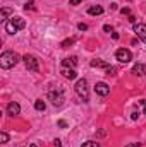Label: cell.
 Returning <instances> with one entry per match:
<instances>
[{
	"label": "cell",
	"mask_w": 146,
	"mask_h": 147,
	"mask_svg": "<svg viewBox=\"0 0 146 147\" xmlns=\"http://www.w3.org/2000/svg\"><path fill=\"white\" fill-rule=\"evenodd\" d=\"M21 57L16 53V51H3L0 55V67L2 69H12L19 63Z\"/></svg>",
	"instance_id": "1"
},
{
	"label": "cell",
	"mask_w": 146,
	"mask_h": 147,
	"mask_svg": "<svg viewBox=\"0 0 146 147\" xmlns=\"http://www.w3.org/2000/svg\"><path fill=\"white\" fill-rule=\"evenodd\" d=\"M24 28H26V21H24L23 17H19V16L10 17V19L5 22V31H7L9 34H16L17 31H21V29H24Z\"/></svg>",
	"instance_id": "2"
},
{
	"label": "cell",
	"mask_w": 146,
	"mask_h": 147,
	"mask_svg": "<svg viewBox=\"0 0 146 147\" xmlns=\"http://www.w3.org/2000/svg\"><path fill=\"white\" fill-rule=\"evenodd\" d=\"M74 91L83 99V103H88L89 101V89H88V80L86 79H79L76 82V86H74Z\"/></svg>",
	"instance_id": "3"
},
{
	"label": "cell",
	"mask_w": 146,
	"mask_h": 147,
	"mask_svg": "<svg viewBox=\"0 0 146 147\" xmlns=\"http://www.w3.org/2000/svg\"><path fill=\"white\" fill-rule=\"evenodd\" d=\"M48 99L52 101L53 106H62V103H64V91H62L60 87L50 89V91H48Z\"/></svg>",
	"instance_id": "4"
},
{
	"label": "cell",
	"mask_w": 146,
	"mask_h": 147,
	"mask_svg": "<svg viewBox=\"0 0 146 147\" xmlns=\"http://www.w3.org/2000/svg\"><path fill=\"white\" fill-rule=\"evenodd\" d=\"M23 62H24V65H26V69L29 70V72H38L40 70V62H38V58L35 55H24L23 57Z\"/></svg>",
	"instance_id": "5"
},
{
	"label": "cell",
	"mask_w": 146,
	"mask_h": 147,
	"mask_svg": "<svg viewBox=\"0 0 146 147\" xmlns=\"http://www.w3.org/2000/svg\"><path fill=\"white\" fill-rule=\"evenodd\" d=\"M115 58L120 62V63H129L132 60V53L127 50V48H119L115 51Z\"/></svg>",
	"instance_id": "6"
},
{
	"label": "cell",
	"mask_w": 146,
	"mask_h": 147,
	"mask_svg": "<svg viewBox=\"0 0 146 147\" xmlns=\"http://www.w3.org/2000/svg\"><path fill=\"white\" fill-rule=\"evenodd\" d=\"M132 29H134L136 36L139 38L141 41H145V43H146V24L138 22V24H134V26H132Z\"/></svg>",
	"instance_id": "7"
},
{
	"label": "cell",
	"mask_w": 146,
	"mask_h": 147,
	"mask_svg": "<svg viewBox=\"0 0 146 147\" xmlns=\"http://www.w3.org/2000/svg\"><path fill=\"white\" fill-rule=\"evenodd\" d=\"M95 92H96L98 96H108L110 94L108 84H105V82H96V86H95Z\"/></svg>",
	"instance_id": "8"
},
{
	"label": "cell",
	"mask_w": 146,
	"mask_h": 147,
	"mask_svg": "<svg viewBox=\"0 0 146 147\" xmlns=\"http://www.w3.org/2000/svg\"><path fill=\"white\" fill-rule=\"evenodd\" d=\"M60 65H62L64 69H74V67L77 65V57H69V58H64V60L60 62Z\"/></svg>",
	"instance_id": "9"
},
{
	"label": "cell",
	"mask_w": 146,
	"mask_h": 147,
	"mask_svg": "<svg viewBox=\"0 0 146 147\" xmlns=\"http://www.w3.org/2000/svg\"><path fill=\"white\" fill-rule=\"evenodd\" d=\"M21 113V106L17 105V103H9L7 105V115H10V116H16V115H19Z\"/></svg>",
	"instance_id": "10"
},
{
	"label": "cell",
	"mask_w": 146,
	"mask_h": 147,
	"mask_svg": "<svg viewBox=\"0 0 146 147\" xmlns=\"http://www.w3.org/2000/svg\"><path fill=\"white\" fill-rule=\"evenodd\" d=\"M62 75H64L65 79L72 80V79H76V77H77V72H76L74 69H64V67H62Z\"/></svg>",
	"instance_id": "11"
},
{
	"label": "cell",
	"mask_w": 146,
	"mask_h": 147,
	"mask_svg": "<svg viewBox=\"0 0 146 147\" xmlns=\"http://www.w3.org/2000/svg\"><path fill=\"white\" fill-rule=\"evenodd\" d=\"M88 14L89 16H102L103 14V7L102 5H93V7L88 9Z\"/></svg>",
	"instance_id": "12"
},
{
	"label": "cell",
	"mask_w": 146,
	"mask_h": 147,
	"mask_svg": "<svg viewBox=\"0 0 146 147\" xmlns=\"http://www.w3.org/2000/svg\"><path fill=\"white\" fill-rule=\"evenodd\" d=\"M91 67H95V69H108L110 65L107 63V62H103V60H91V63H89Z\"/></svg>",
	"instance_id": "13"
},
{
	"label": "cell",
	"mask_w": 146,
	"mask_h": 147,
	"mask_svg": "<svg viewBox=\"0 0 146 147\" xmlns=\"http://www.w3.org/2000/svg\"><path fill=\"white\" fill-rule=\"evenodd\" d=\"M132 72L136 74V75H141V74H146V67L143 63H136L134 67H132Z\"/></svg>",
	"instance_id": "14"
},
{
	"label": "cell",
	"mask_w": 146,
	"mask_h": 147,
	"mask_svg": "<svg viewBox=\"0 0 146 147\" xmlns=\"http://www.w3.org/2000/svg\"><path fill=\"white\" fill-rule=\"evenodd\" d=\"M10 14H12V9H10V7H3L2 12H0V21H5Z\"/></svg>",
	"instance_id": "15"
},
{
	"label": "cell",
	"mask_w": 146,
	"mask_h": 147,
	"mask_svg": "<svg viewBox=\"0 0 146 147\" xmlns=\"http://www.w3.org/2000/svg\"><path fill=\"white\" fill-rule=\"evenodd\" d=\"M45 108H46L45 101H41V99H36V101H35V110L36 111H45Z\"/></svg>",
	"instance_id": "16"
},
{
	"label": "cell",
	"mask_w": 146,
	"mask_h": 147,
	"mask_svg": "<svg viewBox=\"0 0 146 147\" xmlns=\"http://www.w3.org/2000/svg\"><path fill=\"white\" fill-rule=\"evenodd\" d=\"M24 9H26V10H35V9H36V7H35V0L26 2V3H24Z\"/></svg>",
	"instance_id": "17"
},
{
	"label": "cell",
	"mask_w": 146,
	"mask_h": 147,
	"mask_svg": "<svg viewBox=\"0 0 146 147\" xmlns=\"http://www.w3.org/2000/svg\"><path fill=\"white\" fill-rule=\"evenodd\" d=\"M81 147H100V144L95 142V140H88V142H84Z\"/></svg>",
	"instance_id": "18"
},
{
	"label": "cell",
	"mask_w": 146,
	"mask_h": 147,
	"mask_svg": "<svg viewBox=\"0 0 146 147\" xmlns=\"http://www.w3.org/2000/svg\"><path fill=\"white\" fill-rule=\"evenodd\" d=\"M0 140H2V144H7V142H9V134L0 132Z\"/></svg>",
	"instance_id": "19"
},
{
	"label": "cell",
	"mask_w": 146,
	"mask_h": 147,
	"mask_svg": "<svg viewBox=\"0 0 146 147\" xmlns=\"http://www.w3.org/2000/svg\"><path fill=\"white\" fill-rule=\"evenodd\" d=\"M72 43H74V38H69V39L62 41V48H69V46H71Z\"/></svg>",
	"instance_id": "20"
},
{
	"label": "cell",
	"mask_w": 146,
	"mask_h": 147,
	"mask_svg": "<svg viewBox=\"0 0 146 147\" xmlns=\"http://www.w3.org/2000/svg\"><path fill=\"white\" fill-rule=\"evenodd\" d=\"M115 72H117V69H115V67H108V69L105 70L107 75H115Z\"/></svg>",
	"instance_id": "21"
},
{
	"label": "cell",
	"mask_w": 146,
	"mask_h": 147,
	"mask_svg": "<svg viewBox=\"0 0 146 147\" xmlns=\"http://www.w3.org/2000/svg\"><path fill=\"white\" fill-rule=\"evenodd\" d=\"M77 29H79V31H88V24L79 22V24H77Z\"/></svg>",
	"instance_id": "22"
},
{
	"label": "cell",
	"mask_w": 146,
	"mask_h": 147,
	"mask_svg": "<svg viewBox=\"0 0 146 147\" xmlns=\"http://www.w3.org/2000/svg\"><path fill=\"white\" fill-rule=\"evenodd\" d=\"M138 105L143 108V113L146 115V101H145V99H139V101H138Z\"/></svg>",
	"instance_id": "23"
},
{
	"label": "cell",
	"mask_w": 146,
	"mask_h": 147,
	"mask_svg": "<svg viewBox=\"0 0 146 147\" xmlns=\"http://www.w3.org/2000/svg\"><path fill=\"white\" fill-rule=\"evenodd\" d=\"M103 31H105V33H113L112 26H108V24H105V26H103Z\"/></svg>",
	"instance_id": "24"
},
{
	"label": "cell",
	"mask_w": 146,
	"mask_h": 147,
	"mask_svg": "<svg viewBox=\"0 0 146 147\" xmlns=\"http://www.w3.org/2000/svg\"><path fill=\"white\" fill-rule=\"evenodd\" d=\"M120 14H122V16H124V14H126V16H129V14H131V10H129L127 7H124V9H120Z\"/></svg>",
	"instance_id": "25"
},
{
	"label": "cell",
	"mask_w": 146,
	"mask_h": 147,
	"mask_svg": "<svg viewBox=\"0 0 146 147\" xmlns=\"http://www.w3.org/2000/svg\"><path fill=\"white\" fill-rule=\"evenodd\" d=\"M59 127H60V128H65V127H67V121H64V120H59Z\"/></svg>",
	"instance_id": "26"
},
{
	"label": "cell",
	"mask_w": 146,
	"mask_h": 147,
	"mask_svg": "<svg viewBox=\"0 0 146 147\" xmlns=\"http://www.w3.org/2000/svg\"><path fill=\"white\" fill-rule=\"evenodd\" d=\"M138 116H139V113H138V111H132V115H131V118H132V120H138Z\"/></svg>",
	"instance_id": "27"
},
{
	"label": "cell",
	"mask_w": 146,
	"mask_h": 147,
	"mask_svg": "<svg viewBox=\"0 0 146 147\" xmlns=\"http://www.w3.org/2000/svg\"><path fill=\"white\" fill-rule=\"evenodd\" d=\"M81 2H83V0H69L71 5H77V3H81Z\"/></svg>",
	"instance_id": "28"
},
{
	"label": "cell",
	"mask_w": 146,
	"mask_h": 147,
	"mask_svg": "<svg viewBox=\"0 0 146 147\" xmlns=\"http://www.w3.org/2000/svg\"><path fill=\"white\" fill-rule=\"evenodd\" d=\"M126 147H141V144L139 142H134V144H129V146H126Z\"/></svg>",
	"instance_id": "29"
},
{
	"label": "cell",
	"mask_w": 146,
	"mask_h": 147,
	"mask_svg": "<svg viewBox=\"0 0 146 147\" xmlns=\"http://www.w3.org/2000/svg\"><path fill=\"white\" fill-rule=\"evenodd\" d=\"M53 142H55V146H57V147H62V146H60V140H59V139H55Z\"/></svg>",
	"instance_id": "30"
},
{
	"label": "cell",
	"mask_w": 146,
	"mask_h": 147,
	"mask_svg": "<svg viewBox=\"0 0 146 147\" xmlns=\"http://www.w3.org/2000/svg\"><path fill=\"white\" fill-rule=\"evenodd\" d=\"M29 147H38V146H36V144H31V146H29Z\"/></svg>",
	"instance_id": "31"
}]
</instances>
